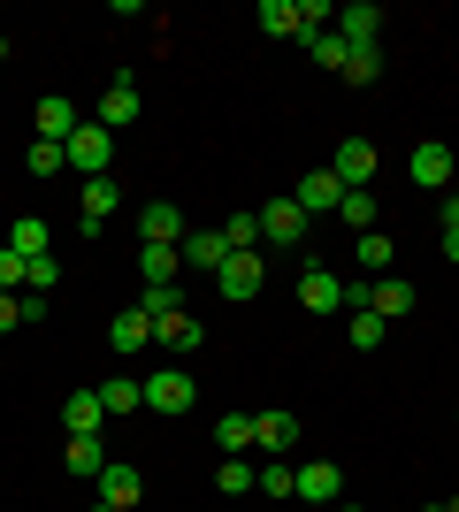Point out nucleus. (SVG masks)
<instances>
[{
    "instance_id": "nucleus-1",
    "label": "nucleus",
    "mask_w": 459,
    "mask_h": 512,
    "mask_svg": "<svg viewBox=\"0 0 459 512\" xmlns=\"http://www.w3.org/2000/svg\"><path fill=\"white\" fill-rule=\"evenodd\" d=\"M108 153H115V130H100L92 115L69 130V169H85V184H92V176H108Z\"/></svg>"
},
{
    "instance_id": "nucleus-2",
    "label": "nucleus",
    "mask_w": 459,
    "mask_h": 512,
    "mask_svg": "<svg viewBox=\"0 0 459 512\" xmlns=\"http://www.w3.org/2000/svg\"><path fill=\"white\" fill-rule=\"evenodd\" d=\"M215 283H222V299H230V306H245V299H261L268 260H261V253H230V260L215 268Z\"/></svg>"
},
{
    "instance_id": "nucleus-3",
    "label": "nucleus",
    "mask_w": 459,
    "mask_h": 512,
    "mask_svg": "<svg viewBox=\"0 0 459 512\" xmlns=\"http://www.w3.org/2000/svg\"><path fill=\"white\" fill-rule=\"evenodd\" d=\"M146 406L176 421V413H192V406H199V383L184 375V367H161V375H146Z\"/></svg>"
},
{
    "instance_id": "nucleus-4",
    "label": "nucleus",
    "mask_w": 459,
    "mask_h": 512,
    "mask_svg": "<svg viewBox=\"0 0 459 512\" xmlns=\"http://www.w3.org/2000/svg\"><path fill=\"white\" fill-rule=\"evenodd\" d=\"M138 115H146L138 85H131V77H108V85H100V107H92V123H100V130H131Z\"/></svg>"
},
{
    "instance_id": "nucleus-5",
    "label": "nucleus",
    "mask_w": 459,
    "mask_h": 512,
    "mask_svg": "<svg viewBox=\"0 0 459 512\" xmlns=\"http://www.w3.org/2000/svg\"><path fill=\"white\" fill-rule=\"evenodd\" d=\"M291 497H299V505H337V497H345V474L329 467V459H306V467H291Z\"/></svg>"
},
{
    "instance_id": "nucleus-6",
    "label": "nucleus",
    "mask_w": 459,
    "mask_h": 512,
    "mask_svg": "<svg viewBox=\"0 0 459 512\" xmlns=\"http://www.w3.org/2000/svg\"><path fill=\"white\" fill-rule=\"evenodd\" d=\"M261 245H284V253L306 245V207H299V199H268V207H261Z\"/></svg>"
},
{
    "instance_id": "nucleus-7",
    "label": "nucleus",
    "mask_w": 459,
    "mask_h": 512,
    "mask_svg": "<svg viewBox=\"0 0 459 512\" xmlns=\"http://www.w3.org/2000/svg\"><path fill=\"white\" fill-rule=\"evenodd\" d=\"M138 497H146V474L123 467V459H108V467H100V505L108 512H138Z\"/></svg>"
},
{
    "instance_id": "nucleus-8",
    "label": "nucleus",
    "mask_w": 459,
    "mask_h": 512,
    "mask_svg": "<svg viewBox=\"0 0 459 512\" xmlns=\"http://www.w3.org/2000/svg\"><path fill=\"white\" fill-rule=\"evenodd\" d=\"M299 306L306 314H345V276H337V268H306L299 276Z\"/></svg>"
},
{
    "instance_id": "nucleus-9",
    "label": "nucleus",
    "mask_w": 459,
    "mask_h": 512,
    "mask_svg": "<svg viewBox=\"0 0 459 512\" xmlns=\"http://www.w3.org/2000/svg\"><path fill=\"white\" fill-rule=\"evenodd\" d=\"M329 176H337L345 192H368V184H375V146H368V138H345L337 161H329Z\"/></svg>"
},
{
    "instance_id": "nucleus-10",
    "label": "nucleus",
    "mask_w": 459,
    "mask_h": 512,
    "mask_svg": "<svg viewBox=\"0 0 459 512\" xmlns=\"http://www.w3.org/2000/svg\"><path fill=\"white\" fill-rule=\"evenodd\" d=\"M115 207H123L115 176H92V184H85V199H77V230H85V237H100V230H108V214H115Z\"/></svg>"
},
{
    "instance_id": "nucleus-11",
    "label": "nucleus",
    "mask_w": 459,
    "mask_h": 512,
    "mask_svg": "<svg viewBox=\"0 0 459 512\" xmlns=\"http://www.w3.org/2000/svg\"><path fill=\"white\" fill-rule=\"evenodd\" d=\"M138 237H146V245H184V237H192V222H184V207L153 199V207L138 214Z\"/></svg>"
},
{
    "instance_id": "nucleus-12",
    "label": "nucleus",
    "mask_w": 459,
    "mask_h": 512,
    "mask_svg": "<svg viewBox=\"0 0 459 512\" xmlns=\"http://www.w3.org/2000/svg\"><path fill=\"white\" fill-rule=\"evenodd\" d=\"M375 31H383V8H375V0H345V8H337V39L345 46H375Z\"/></svg>"
},
{
    "instance_id": "nucleus-13",
    "label": "nucleus",
    "mask_w": 459,
    "mask_h": 512,
    "mask_svg": "<svg viewBox=\"0 0 459 512\" xmlns=\"http://www.w3.org/2000/svg\"><path fill=\"white\" fill-rule=\"evenodd\" d=\"M153 344H161V352H199V344H207V329H199V321L176 306V314L153 321Z\"/></svg>"
},
{
    "instance_id": "nucleus-14",
    "label": "nucleus",
    "mask_w": 459,
    "mask_h": 512,
    "mask_svg": "<svg viewBox=\"0 0 459 512\" xmlns=\"http://www.w3.org/2000/svg\"><path fill=\"white\" fill-rule=\"evenodd\" d=\"M100 421H108L100 390H69V398H62V428H69V436H100Z\"/></svg>"
},
{
    "instance_id": "nucleus-15",
    "label": "nucleus",
    "mask_w": 459,
    "mask_h": 512,
    "mask_svg": "<svg viewBox=\"0 0 459 512\" xmlns=\"http://www.w3.org/2000/svg\"><path fill=\"white\" fill-rule=\"evenodd\" d=\"M452 146H414V184L421 192H452Z\"/></svg>"
},
{
    "instance_id": "nucleus-16",
    "label": "nucleus",
    "mask_w": 459,
    "mask_h": 512,
    "mask_svg": "<svg viewBox=\"0 0 459 512\" xmlns=\"http://www.w3.org/2000/svg\"><path fill=\"white\" fill-rule=\"evenodd\" d=\"M306 207V222H314V214H337V199H345V184H337V176L329 169H314V176H299V192H291Z\"/></svg>"
},
{
    "instance_id": "nucleus-17",
    "label": "nucleus",
    "mask_w": 459,
    "mask_h": 512,
    "mask_svg": "<svg viewBox=\"0 0 459 512\" xmlns=\"http://www.w3.org/2000/svg\"><path fill=\"white\" fill-rule=\"evenodd\" d=\"M85 123V115H77V100H62V92H46L39 100V138H54V146H69V130Z\"/></svg>"
},
{
    "instance_id": "nucleus-18",
    "label": "nucleus",
    "mask_w": 459,
    "mask_h": 512,
    "mask_svg": "<svg viewBox=\"0 0 459 512\" xmlns=\"http://www.w3.org/2000/svg\"><path fill=\"white\" fill-rule=\"evenodd\" d=\"M268 31V39H306V23H299V0H261V16H253Z\"/></svg>"
},
{
    "instance_id": "nucleus-19",
    "label": "nucleus",
    "mask_w": 459,
    "mask_h": 512,
    "mask_svg": "<svg viewBox=\"0 0 459 512\" xmlns=\"http://www.w3.org/2000/svg\"><path fill=\"white\" fill-rule=\"evenodd\" d=\"M375 314H383V321H406V314H414V283H398V276H375Z\"/></svg>"
},
{
    "instance_id": "nucleus-20",
    "label": "nucleus",
    "mask_w": 459,
    "mask_h": 512,
    "mask_svg": "<svg viewBox=\"0 0 459 512\" xmlns=\"http://www.w3.org/2000/svg\"><path fill=\"white\" fill-rule=\"evenodd\" d=\"M176 253H184V268H222V260H230V245H222V230H192Z\"/></svg>"
},
{
    "instance_id": "nucleus-21",
    "label": "nucleus",
    "mask_w": 459,
    "mask_h": 512,
    "mask_svg": "<svg viewBox=\"0 0 459 512\" xmlns=\"http://www.w3.org/2000/svg\"><path fill=\"white\" fill-rule=\"evenodd\" d=\"M253 444L261 451H291L299 444V421H291V413H253Z\"/></svg>"
},
{
    "instance_id": "nucleus-22",
    "label": "nucleus",
    "mask_w": 459,
    "mask_h": 512,
    "mask_svg": "<svg viewBox=\"0 0 459 512\" xmlns=\"http://www.w3.org/2000/svg\"><path fill=\"white\" fill-rule=\"evenodd\" d=\"M69 474H85V482H100V467H108V444H100V436H69Z\"/></svg>"
},
{
    "instance_id": "nucleus-23",
    "label": "nucleus",
    "mask_w": 459,
    "mask_h": 512,
    "mask_svg": "<svg viewBox=\"0 0 459 512\" xmlns=\"http://www.w3.org/2000/svg\"><path fill=\"white\" fill-rule=\"evenodd\" d=\"M176 268H184L176 245H138V276H146V283H176Z\"/></svg>"
},
{
    "instance_id": "nucleus-24",
    "label": "nucleus",
    "mask_w": 459,
    "mask_h": 512,
    "mask_svg": "<svg viewBox=\"0 0 459 512\" xmlns=\"http://www.w3.org/2000/svg\"><path fill=\"white\" fill-rule=\"evenodd\" d=\"M100 406H108V421H115V413H138V406H146V383H131V375H108V383H100Z\"/></svg>"
},
{
    "instance_id": "nucleus-25",
    "label": "nucleus",
    "mask_w": 459,
    "mask_h": 512,
    "mask_svg": "<svg viewBox=\"0 0 459 512\" xmlns=\"http://www.w3.org/2000/svg\"><path fill=\"white\" fill-rule=\"evenodd\" d=\"M108 344H115V352H138V344H153V321L138 314V306H131V314H115L108 321Z\"/></svg>"
},
{
    "instance_id": "nucleus-26",
    "label": "nucleus",
    "mask_w": 459,
    "mask_h": 512,
    "mask_svg": "<svg viewBox=\"0 0 459 512\" xmlns=\"http://www.w3.org/2000/svg\"><path fill=\"white\" fill-rule=\"evenodd\" d=\"M215 444L230 451V459H245V451H253V413H222V421H215Z\"/></svg>"
},
{
    "instance_id": "nucleus-27",
    "label": "nucleus",
    "mask_w": 459,
    "mask_h": 512,
    "mask_svg": "<svg viewBox=\"0 0 459 512\" xmlns=\"http://www.w3.org/2000/svg\"><path fill=\"white\" fill-rule=\"evenodd\" d=\"M375 214H383V207H375V192H345V199H337V222H345L352 237L375 230Z\"/></svg>"
},
{
    "instance_id": "nucleus-28",
    "label": "nucleus",
    "mask_w": 459,
    "mask_h": 512,
    "mask_svg": "<svg viewBox=\"0 0 459 512\" xmlns=\"http://www.w3.org/2000/svg\"><path fill=\"white\" fill-rule=\"evenodd\" d=\"M8 253H23V260H46V253H54V245H46V222H31V214H23L16 230H8Z\"/></svg>"
},
{
    "instance_id": "nucleus-29",
    "label": "nucleus",
    "mask_w": 459,
    "mask_h": 512,
    "mask_svg": "<svg viewBox=\"0 0 459 512\" xmlns=\"http://www.w3.org/2000/svg\"><path fill=\"white\" fill-rule=\"evenodd\" d=\"M253 482H261V467H253V459H222V467H215V490H222V497H245Z\"/></svg>"
},
{
    "instance_id": "nucleus-30",
    "label": "nucleus",
    "mask_w": 459,
    "mask_h": 512,
    "mask_svg": "<svg viewBox=\"0 0 459 512\" xmlns=\"http://www.w3.org/2000/svg\"><path fill=\"white\" fill-rule=\"evenodd\" d=\"M222 245H230V253H261V214H230V222H222Z\"/></svg>"
},
{
    "instance_id": "nucleus-31",
    "label": "nucleus",
    "mask_w": 459,
    "mask_h": 512,
    "mask_svg": "<svg viewBox=\"0 0 459 512\" xmlns=\"http://www.w3.org/2000/svg\"><path fill=\"white\" fill-rule=\"evenodd\" d=\"M383 77V46H352L345 54V85H375Z\"/></svg>"
},
{
    "instance_id": "nucleus-32",
    "label": "nucleus",
    "mask_w": 459,
    "mask_h": 512,
    "mask_svg": "<svg viewBox=\"0 0 459 512\" xmlns=\"http://www.w3.org/2000/svg\"><path fill=\"white\" fill-rule=\"evenodd\" d=\"M383 337H391V321L375 314V306H352V344H360V352H375Z\"/></svg>"
},
{
    "instance_id": "nucleus-33",
    "label": "nucleus",
    "mask_w": 459,
    "mask_h": 512,
    "mask_svg": "<svg viewBox=\"0 0 459 512\" xmlns=\"http://www.w3.org/2000/svg\"><path fill=\"white\" fill-rule=\"evenodd\" d=\"M23 169H31V176H62V169H69V146H54V138H39V146L23 153Z\"/></svg>"
},
{
    "instance_id": "nucleus-34",
    "label": "nucleus",
    "mask_w": 459,
    "mask_h": 512,
    "mask_svg": "<svg viewBox=\"0 0 459 512\" xmlns=\"http://www.w3.org/2000/svg\"><path fill=\"white\" fill-rule=\"evenodd\" d=\"M352 260H360V268H391V237H383V230H360V237H352Z\"/></svg>"
},
{
    "instance_id": "nucleus-35",
    "label": "nucleus",
    "mask_w": 459,
    "mask_h": 512,
    "mask_svg": "<svg viewBox=\"0 0 459 512\" xmlns=\"http://www.w3.org/2000/svg\"><path fill=\"white\" fill-rule=\"evenodd\" d=\"M306 54H314L322 69H337V77H345V54H352V46L337 39V31H314V39H306Z\"/></svg>"
},
{
    "instance_id": "nucleus-36",
    "label": "nucleus",
    "mask_w": 459,
    "mask_h": 512,
    "mask_svg": "<svg viewBox=\"0 0 459 512\" xmlns=\"http://www.w3.org/2000/svg\"><path fill=\"white\" fill-rule=\"evenodd\" d=\"M54 283H62V268H54V253H46V260H23V291H31V299H46Z\"/></svg>"
},
{
    "instance_id": "nucleus-37",
    "label": "nucleus",
    "mask_w": 459,
    "mask_h": 512,
    "mask_svg": "<svg viewBox=\"0 0 459 512\" xmlns=\"http://www.w3.org/2000/svg\"><path fill=\"white\" fill-rule=\"evenodd\" d=\"M253 490H261V497H284V505H291V459H268Z\"/></svg>"
},
{
    "instance_id": "nucleus-38",
    "label": "nucleus",
    "mask_w": 459,
    "mask_h": 512,
    "mask_svg": "<svg viewBox=\"0 0 459 512\" xmlns=\"http://www.w3.org/2000/svg\"><path fill=\"white\" fill-rule=\"evenodd\" d=\"M138 314H146V321L176 314V283H146V299H138Z\"/></svg>"
},
{
    "instance_id": "nucleus-39",
    "label": "nucleus",
    "mask_w": 459,
    "mask_h": 512,
    "mask_svg": "<svg viewBox=\"0 0 459 512\" xmlns=\"http://www.w3.org/2000/svg\"><path fill=\"white\" fill-rule=\"evenodd\" d=\"M23 283V253H8V245H0V291H16Z\"/></svg>"
},
{
    "instance_id": "nucleus-40",
    "label": "nucleus",
    "mask_w": 459,
    "mask_h": 512,
    "mask_svg": "<svg viewBox=\"0 0 459 512\" xmlns=\"http://www.w3.org/2000/svg\"><path fill=\"white\" fill-rule=\"evenodd\" d=\"M0 329H23V291H0Z\"/></svg>"
},
{
    "instance_id": "nucleus-41",
    "label": "nucleus",
    "mask_w": 459,
    "mask_h": 512,
    "mask_svg": "<svg viewBox=\"0 0 459 512\" xmlns=\"http://www.w3.org/2000/svg\"><path fill=\"white\" fill-rule=\"evenodd\" d=\"M437 214H444V230H459V192H444V207H437Z\"/></svg>"
},
{
    "instance_id": "nucleus-42",
    "label": "nucleus",
    "mask_w": 459,
    "mask_h": 512,
    "mask_svg": "<svg viewBox=\"0 0 459 512\" xmlns=\"http://www.w3.org/2000/svg\"><path fill=\"white\" fill-rule=\"evenodd\" d=\"M444 260H459V230H444Z\"/></svg>"
},
{
    "instance_id": "nucleus-43",
    "label": "nucleus",
    "mask_w": 459,
    "mask_h": 512,
    "mask_svg": "<svg viewBox=\"0 0 459 512\" xmlns=\"http://www.w3.org/2000/svg\"><path fill=\"white\" fill-rule=\"evenodd\" d=\"M429 512H459V497H444V505H429Z\"/></svg>"
},
{
    "instance_id": "nucleus-44",
    "label": "nucleus",
    "mask_w": 459,
    "mask_h": 512,
    "mask_svg": "<svg viewBox=\"0 0 459 512\" xmlns=\"http://www.w3.org/2000/svg\"><path fill=\"white\" fill-rule=\"evenodd\" d=\"M329 512H360V505H345V497H337V505H329Z\"/></svg>"
},
{
    "instance_id": "nucleus-45",
    "label": "nucleus",
    "mask_w": 459,
    "mask_h": 512,
    "mask_svg": "<svg viewBox=\"0 0 459 512\" xmlns=\"http://www.w3.org/2000/svg\"><path fill=\"white\" fill-rule=\"evenodd\" d=\"M0 62H8V31H0Z\"/></svg>"
},
{
    "instance_id": "nucleus-46",
    "label": "nucleus",
    "mask_w": 459,
    "mask_h": 512,
    "mask_svg": "<svg viewBox=\"0 0 459 512\" xmlns=\"http://www.w3.org/2000/svg\"><path fill=\"white\" fill-rule=\"evenodd\" d=\"M92 512H108V505H92Z\"/></svg>"
}]
</instances>
